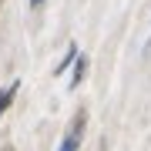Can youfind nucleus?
<instances>
[{
    "instance_id": "39448f33",
    "label": "nucleus",
    "mask_w": 151,
    "mask_h": 151,
    "mask_svg": "<svg viewBox=\"0 0 151 151\" xmlns=\"http://www.w3.org/2000/svg\"><path fill=\"white\" fill-rule=\"evenodd\" d=\"M30 4H34V7H37V4H44V0H30Z\"/></svg>"
},
{
    "instance_id": "7ed1b4c3",
    "label": "nucleus",
    "mask_w": 151,
    "mask_h": 151,
    "mask_svg": "<svg viewBox=\"0 0 151 151\" xmlns=\"http://www.w3.org/2000/svg\"><path fill=\"white\" fill-rule=\"evenodd\" d=\"M84 70H87V60L81 57V60H77V64H74V77H70V87H77V84L84 81Z\"/></svg>"
},
{
    "instance_id": "f03ea898",
    "label": "nucleus",
    "mask_w": 151,
    "mask_h": 151,
    "mask_svg": "<svg viewBox=\"0 0 151 151\" xmlns=\"http://www.w3.org/2000/svg\"><path fill=\"white\" fill-rule=\"evenodd\" d=\"M17 87H20V84L14 81V84H7L4 91H0V114H4L7 108H10V101H14V94H17Z\"/></svg>"
},
{
    "instance_id": "20e7f679",
    "label": "nucleus",
    "mask_w": 151,
    "mask_h": 151,
    "mask_svg": "<svg viewBox=\"0 0 151 151\" xmlns=\"http://www.w3.org/2000/svg\"><path fill=\"white\" fill-rule=\"evenodd\" d=\"M74 57H77V47H67V57H64V60L57 64V74H60V70H64V67H67V64H70Z\"/></svg>"
},
{
    "instance_id": "f257e3e1",
    "label": "nucleus",
    "mask_w": 151,
    "mask_h": 151,
    "mask_svg": "<svg viewBox=\"0 0 151 151\" xmlns=\"http://www.w3.org/2000/svg\"><path fill=\"white\" fill-rule=\"evenodd\" d=\"M84 124H87V114L81 111V114L74 118V124H70L67 138L60 141V151H77V145H81V138H84Z\"/></svg>"
}]
</instances>
